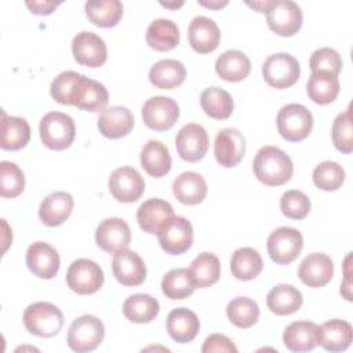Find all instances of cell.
<instances>
[{
	"label": "cell",
	"mask_w": 353,
	"mask_h": 353,
	"mask_svg": "<svg viewBox=\"0 0 353 353\" xmlns=\"http://www.w3.org/2000/svg\"><path fill=\"white\" fill-rule=\"evenodd\" d=\"M203 353L210 352H228V353H237V347L233 345V342L222 334H212L210 335L201 347Z\"/></svg>",
	"instance_id": "obj_49"
},
{
	"label": "cell",
	"mask_w": 353,
	"mask_h": 353,
	"mask_svg": "<svg viewBox=\"0 0 353 353\" xmlns=\"http://www.w3.org/2000/svg\"><path fill=\"white\" fill-rule=\"evenodd\" d=\"M25 175L12 161L0 163V194L4 199H14L23 192Z\"/></svg>",
	"instance_id": "obj_44"
},
{
	"label": "cell",
	"mask_w": 353,
	"mask_h": 353,
	"mask_svg": "<svg viewBox=\"0 0 353 353\" xmlns=\"http://www.w3.org/2000/svg\"><path fill=\"white\" fill-rule=\"evenodd\" d=\"M105 338L103 323L91 314H83L73 320L68 331V345L73 352L85 353L97 349Z\"/></svg>",
	"instance_id": "obj_5"
},
{
	"label": "cell",
	"mask_w": 353,
	"mask_h": 353,
	"mask_svg": "<svg viewBox=\"0 0 353 353\" xmlns=\"http://www.w3.org/2000/svg\"><path fill=\"white\" fill-rule=\"evenodd\" d=\"M25 261L28 269L34 276L44 280L55 277L61 265L59 254L57 250L44 241H36L30 244L26 250Z\"/></svg>",
	"instance_id": "obj_16"
},
{
	"label": "cell",
	"mask_w": 353,
	"mask_h": 353,
	"mask_svg": "<svg viewBox=\"0 0 353 353\" xmlns=\"http://www.w3.org/2000/svg\"><path fill=\"white\" fill-rule=\"evenodd\" d=\"M146 43L156 51H170L179 44V29L171 19L159 18L146 29Z\"/></svg>",
	"instance_id": "obj_32"
},
{
	"label": "cell",
	"mask_w": 353,
	"mask_h": 353,
	"mask_svg": "<svg viewBox=\"0 0 353 353\" xmlns=\"http://www.w3.org/2000/svg\"><path fill=\"white\" fill-rule=\"evenodd\" d=\"M160 312V305L156 298L149 294L130 295L123 303V314L132 323L146 324L154 320Z\"/></svg>",
	"instance_id": "obj_36"
},
{
	"label": "cell",
	"mask_w": 353,
	"mask_h": 353,
	"mask_svg": "<svg viewBox=\"0 0 353 353\" xmlns=\"http://www.w3.org/2000/svg\"><path fill=\"white\" fill-rule=\"evenodd\" d=\"M171 156L168 148L160 141H149L141 150V165L153 178H161L171 170Z\"/></svg>",
	"instance_id": "obj_31"
},
{
	"label": "cell",
	"mask_w": 353,
	"mask_h": 353,
	"mask_svg": "<svg viewBox=\"0 0 353 353\" xmlns=\"http://www.w3.org/2000/svg\"><path fill=\"white\" fill-rule=\"evenodd\" d=\"M58 6H59V3H55V1H26V7L33 14H37V15H48Z\"/></svg>",
	"instance_id": "obj_50"
},
{
	"label": "cell",
	"mask_w": 353,
	"mask_h": 353,
	"mask_svg": "<svg viewBox=\"0 0 353 353\" xmlns=\"http://www.w3.org/2000/svg\"><path fill=\"white\" fill-rule=\"evenodd\" d=\"M200 4L204 6V7H207V8L218 10V8L225 7V6L228 4V1H226V0H223V1H219V0H216V1H200Z\"/></svg>",
	"instance_id": "obj_52"
},
{
	"label": "cell",
	"mask_w": 353,
	"mask_h": 353,
	"mask_svg": "<svg viewBox=\"0 0 353 353\" xmlns=\"http://www.w3.org/2000/svg\"><path fill=\"white\" fill-rule=\"evenodd\" d=\"M339 80L336 76L327 72H312L306 83L307 97L319 105L334 102L339 94Z\"/></svg>",
	"instance_id": "obj_35"
},
{
	"label": "cell",
	"mask_w": 353,
	"mask_h": 353,
	"mask_svg": "<svg viewBox=\"0 0 353 353\" xmlns=\"http://www.w3.org/2000/svg\"><path fill=\"white\" fill-rule=\"evenodd\" d=\"M302 303V292L291 284H279L273 287L266 296L269 310L277 316L292 314L301 309Z\"/></svg>",
	"instance_id": "obj_30"
},
{
	"label": "cell",
	"mask_w": 353,
	"mask_h": 353,
	"mask_svg": "<svg viewBox=\"0 0 353 353\" xmlns=\"http://www.w3.org/2000/svg\"><path fill=\"white\" fill-rule=\"evenodd\" d=\"M1 135L0 146L4 150H19L26 146L30 139L29 123L17 116H6L1 113Z\"/></svg>",
	"instance_id": "obj_34"
},
{
	"label": "cell",
	"mask_w": 353,
	"mask_h": 353,
	"mask_svg": "<svg viewBox=\"0 0 353 353\" xmlns=\"http://www.w3.org/2000/svg\"><path fill=\"white\" fill-rule=\"evenodd\" d=\"M272 3H273V0H265V1H254V3H251V1H247V6H250L251 8L256 10L258 12H268V10L270 8Z\"/></svg>",
	"instance_id": "obj_51"
},
{
	"label": "cell",
	"mask_w": 353,
	"mask_h": 353,
	"mask_svg": "<svg viewBox=\"0 0 353 353\" xmlns=\"http://www.w3.org/2000/svg\"><path fill=\"white\" fill-rule=\"evenodd\" d=\"M80 73L73 70H65L59 73L51 83L50 92L55 102L61 105H73V95L77 85Z\"/></svg>",
	"instance_id": "obj_45"
},
{
	"label": "cell",
	"mask_w": 353,
	"mask_h": 353,
	"mask_svg": "<svg viewBox=\"0 0 353 353\" xmlns=\"http://www.w3.org/2000/svg\"><path fill=\"white\" fill-rule=\"evenodd\" d=\"M303 15L299 6L291 0H273L266 12V22L272 32L283 37L294 36L302 26Z\"/></svg>",
	"instance_id": "obj_9"
},
{
	"label": "cell",
	"mask_w": 353,
	"mask_h": 353,
	"mask_svg": "<svg viewBox=\"0 0 353 353\" xmlns=\"http://www.w3.org/2000/svg\"><path fill=\"white\" fill-rule=\"evenodd\" d=\"M319 325L312 321H294L283 332V342L291 352H309L317 346Z\"/></svg>",
	"instance_id": "obj_29"
},
{
	"label": "cell",
	"mask_w": 353,
	"mask_h": 353,
	"mask_svg": "<svg viewBox=\"0 0 353 353\" xmlns=\"http://www.w3.org/2000/svg\"><path fill=\"white\" fill-rule=\"evenodd\" d=\"M200 330V321L194 312L186 307H176L167 316V332L172 341L188 343L196 338Z\"/></svg>",
	"instance_id": "obj_25"
},
{
	"label": "cell",
	"mask_w": 353,
	"mask_h": 353,
	"mask_svg": "<svg viewBox=\"0 0 353 353\" xmlns=\"http://www.w3.org/2000/svg\"><path fill=\"white\" fill-rule=\"evenodd\" d=\"M160 247L170 255L186 252L193 243V228L185 216H172L157 233Z\"/></svg>",
	"instance_id": "obj_12"
},
{
	"label": "cell",
	"mask_w": 353,
	"mask_h": 353,
	"mask_svg": "<svg viewBox=\"0 0 353 353\" xmlns=\"http://www.w3.org/2000/svg\"><path fill=\"white\" fill-rule=\"evenodd\" d=\"M109 192L120 203H134L145 192L142 175L132 167L124 165L116 168L109 176Z\"/></svg>",
	"instance_id": "obj_11"
},
{
	"label": "cell",
	"mask_w": 353,
	"mask_h": 353,
	"mask_svg": "<svg viewBox=\"0 0 353 353\" xmlns=\"http://www.w3.org/2000/svg\"><path fill=\"white\" fill-rule=\"evenodd\" d=\"M131 241L130 226L121 218H106L95 230L97 245L109 254L127 250Z\"/></svg>",
	"instance_id": "obj_14"
},
{
	"label": "cell",
	"mask_w": 353,
	"mask_h": 353,
	"mask_svg": "<svg viewBox=\"0 0 353 353\" xmlns=\"http://www.w3.org/2000/svg\"><path fill=\"white\" fill-rule=\"evenodd\" d=\"M160 4L163 6V7H167V8H178V7H181V6H183V1H178V3H164V1H160Z\"/></svg>",
	"instance_id": "obj_53"
},
{
	"label": "cell",
	"mask_w": 353,
	"mask_h": 353,
	"mask_svg": "<svg viewBox=\"0 0 353 353\" xmlns=\"http://www.w3.org/2000/svg\"><path fill=\"white\" fill-rule=\"evenodd\" d=\"M108 101L109 94L106 87L102 83L81 74L74 90L73 106L87 112H102L106 108Z\"/></svg>",
	"instance_id": "obj_20"
},
{
	"label": "cell",
	"mask_w": 353,
	"mask_h": 353,
	"mask_svg": "<svg viewBox=\"0 0 353 353\" xmlns=\"http://www.w3.org/2000/svg\"><path fill=\"white\" fill-rule=\"evenodd\" d=\"M268 254L277 265H288L296 259L303 248V237L295 228L281 226L268 237Z\"/></svg>",
	"instance_id": "obj_7"
},
{
	"label": "cell",
	"mask_w": 353,
	"mask_h": 353,
	"mask_svg": "<svg viewBox=\"0 0 353 353\" xmlns=\"http://www.w3.org/2000/svg\"><path fill=\"white\" fill-rule=\"evenodd\" d=\"M279 134L288 142H299L309 137L313 128L310 110L301 103L284 105L276 119Z\"/></svg>",
	"instance_id": "obj_4"
},
{
	"label": "cell",
	"mask_w": 353,
	"mask_h": 353,
	"mask_svg": "<svg viewBox=\"0 0 353 353\" xmlns=\"http://www.w3.org/2000/svg\"><path fill=\"white\" fill-rule=\"evenodd\" d=\"M194 290V281L192 279L190 270L186 268L171 269L161 280L163 294L172 301L185 299L192 295Z\"/></svg>",
	"instance_id": "obj_41"
},
{
	"label": "cell",
	"mask_w": 353,
	"mask_h": 353,
	"mask_svg": "<svg viewBox=\"0 0 353 353\" xmlns=\"http://www.w3.org/2000/svg\"><path fill=\"white\" fill-rule=\"evenodd\" d=\"M309 65L312 72H327L334 76H338L343 66L339 52L330 47H321L313 51Z\"/></svg>",
	"instance_id": "obj_48"
},
{
	"label": "cell",
	"mask_w": 353,
	"mask_h": 353,
	"mask_svg": "<svg viewBox=\"0 0 353 353\" xmlns=\"http://www.w3.org/2000/svg\"><path fill=\"white\" fill-rule=\"evenodd\" d=\"M25 328L41 338L57 335L63 325V314L61 309L50 302H34L23 312Z\"/></svg>",
	"instance_id": "obj_2"
},
{
	"label": "cell",
	"mask_w": 353,
	"mask_h": 353,
	"mask_svg": "<svg viewBox=\"0 0 353 353\" xmlns=\"http://www.w3.org/2000/svg\"><path fill=\"white\" fill-rule=\"evenodd\" d=\"M112 270L116 280L125 287L141 285L146 279V266L142 258L130 250H123L114 254Z\"/></svg>",
	"instance_id": "obj_18"
},
{
	"label": "cell",
	"mask_w": 353,
	"mask_h": 353,
	"mask_svg": "<svg viewBox=\"0 0 353 353\" xmlns=\"http://www.w3.org/2000/svg\"><path fill=\"white\" fill-rule=\"evenodd\" d=\"M263 268L261 254L251 247L237 248L230 259V272L237 280L248 281L255 279Z\"/></svg>",
	"instance_id": "obj_38"
},
{
	"label": "cell",
	"mask_w": 353,
	"mask_h": 353,
	"mask_svg": "<svg viewBox=\"0 0 353 353\" xmlns=\"http://www.w3.org/2000/svg\"><path fill=\"white\" fill-rule=\"evenodd\" d=\"M352 336L353 330L350 323L341 319H332L319 327L317 345L328 352H342L350 346Z\"/></svg>",
	"instance_id": "obj_24"
},
{
	"label": "cell",
	"mask_w": 353,
	"mask_h": 353,
	"mask_svg": "<svg viewBox=\"0 0 353 353\" xmlns=\"http://www.w3.org/2000/svg\"><path fill=\"white\" fill-rule=\"evenodd\" d=\"M252 170L262 183L268 186H280L291 179L294 164L290 156L280 148L263 146L255 154Z\"/></svg>",
	"instance_id": "obj_1"
},
{
	"label": "cell",
	"mask_w": 353,
	"mask_h": 353,
	"mask_svg": "<svg viewBox=\"0 0 353 353\" xmlns=\"http://www.w3.org/2000/svg\"><path fill=\"white\" fill-rule=\"evenodd\" d=\"M189 44L199 54L212 52L221 41V32L215 21L207 17H194L188 29Z\"/></svg>",
	"instance_id": "obj_21"
},
{
	"label": "cell",
	"mask_w": 353,
	"mask_h": 353,
	"mask_svg": "<svg viewBox=\"0 0 353 353\" xmlns=\"http://www.w3.org/2000/svg\"><path fill=\"white\" fill-rule=\"evenodd\" d=\"M345 182V170L336 161H323L313 170V183L325 192L338 190Z\"/></svg>",
	"instance_id": "obj_43"
},
{
	"label": "cell",
	"mask_w": 353,
	"mask_h": 353,
	"mask_svg": "<svg viewBox=\"0 0 353 353\" xmlns=\"http://www.w3.org/2000/svg\"><path fill=\"white\" fill-rule=\"evenodd\" d=\"M216 74L230 83L244 80L251 72V62L248 57L239 50H228L215 61Z\"/></svg>",
	"instance_id": "obj_28"
},
{
	"label": "cell",
	"mask_w": 353,
	"mask_h": 353,
	"mask_svg": "<svg viewBox=\"0 0 353 353\" xmlns=\"http://www.w3.org/2000/svg\"><path fill=\"white\" fill-rule=\"evenodd\" d=\"M245 139L236 128L221 130L214 142V154L216 161L226 168L236 167L244 157Z\"/></svg>",
	"instance_id": "obj_17"
},
{
	"label": "cell",
	"mask_w": 353,
	"mask_h": 353,
	"mask_svg": "<svg viewBox=\"0 0 353 353\" xmlns=\"http://www.w3.org/2000/svg\"><path fill=\"white\" fill-rule=\"evenodd\" d=\"M172 216V205L161 199H149L143 201L137 211L139 228L149 234H157Z\"/></svg>",
	"instance_id": "obj_23"
},
{
	"label": "cell",
	"mask_w": 353,
	"mask_h": 353,
	"mask_svg": "<svg viewBox=\"0 0 353 353\" xmlns=\"http://www.w3.org/2000/svg\"><path fill=\"white\" fill-rule=\"evenodd\" d=\"M103 280L102 268L97 262L85 258L73 261L66 272L68 287L80 295L97 292L102 287Z\"/></svg>",
	"instance_id": "obj_8"
},
{
	"label": "cell",
	"mask_w": 353,
	"mask_h": 353,
	"mask_svg": "<svg viewBox=\"0 0 353 353\" xmlns=\"http://www.w3.org/2000/svg\"><path fill=\"white\" fill-rule=\"evenodd\" d=\"M72 52L77 63L88 68H99L106 62V44L92 32H80L73 37Z\"/></svg>",
	"instance_id": "obj_15"
},
{
	"label": "cell",
	"mask_w": 353,
	"mask_h": 353,
	"mask_svg": "<svg viewBox=\"0 0 353 353\" xmlns=\"http://www.w3.org/2000/svg\"><path fill=\"white\" fill-rule=\"evenodd\" d=\"M207 183L204 178L193 171L179 174L172 182V193L175 199L185 205L200 204L207 196Z\"/></svg>",
	"instance_id": "obj_26"
},
{
	"label": "cell",
	"mask_w": 353,
	"mask_h": 353,
	"mask_svg": "<svg viewBox=\"0 0 353 353\" xmlns=\"http://www.w3.org/2000/svg\"><path fill=\"white\" fill-rule=\"evenodd\" d=\"M186 79V69L176 59H161L149 70L150 83L160 90H172Z\"/></svg>",
	"instance_id": "obj_33"
},
{
	"label": "cell",
	"mask_w": 353,
	"mask_h": 353,
	"mask_svg": "<svg viewBox=\"0 0 353 353\" xmlns=\"http://www.w3.org/2000/svg\"><path fill=\"white\" fill-rule=\"evenodd\" d=\"M134 123V114L130 109L125 106H109L99 113L98 130L109 139H119L131 132Z\"/></svg>",
	"instance_id": "obj_22"
},
{
	"label": "cell",
	"mask_w": 353,
	"mask_h": 353,
	"mask_svg": "<svg viewBox=\"0 0 353 353\" xmlns=\"http://www.w3.org/2000/svg\"><path fill=\"white\" fill-rule=\"evenodd\" d=\"M39 132L44 146L51 150H65L74 141L76 125L69 114L50 112L40 120Z\"/></svg>",
	"instance_id": "obj_3"
},
{
	"label": "cell",
	"mask_w": 353,
	"mask_h": 353,
	"mask_svg": "<svg viewBox=\"0 0 353 353\" xmlns=\"http://www.w3.org/2000/svg\"><path fill=\"white\" fill-rule=\"evenodd\" d=\"M226 316L239 328H250L259 319V306L247 296L233 298L226 307Z\"/></svg>",
	"instance_id": "obj_42"
},
{
	"label": "cell",
	"mask_w": 353,
	"mask_h": 353,
	"mask_svg": "<svg viewBox=\"0 0 353 353\" xmlns=\"http://www.w3.org/2000/svg\"><path fill=\"white\" fill-rule=\"evenodd\" d=\"M84 8L90 22L99 28H113L123 17V4L119 0H90Z\"/></svg>",
	"instance_id": "obj_37"
},
{
	"label": "cell",
	"mask_w": 353,
	"mask_h": 353,
	"mask_svg": "<svg viewBox=\"0 0 353 353\" xmlns=\"http://www.w3.org/2000/svg\"><path fill=\"white\" fill-rule=\"evenodd\" d=\"M334 276V263L331 258L323 252L306 255L298 269V277L303 284L312 288L327 285Z\"/></svg>",
	"instance_id": "obj_19"
},
{
	"label": "cell",
	"mask_w": 353,
	"mask_h": 353,
	"mask_svg": "<svg viewBox=\"0 0 353 353\" xmlns=\"http://www.w3.org/2000/svg\"><path fill=\"white\" fill-rule=\"evenodd\" d=\"M301 74V66L295 57L277 52L266 58L262 65L263 80L273 88L284 90L294 85Z\"/></svg>",
	"instance_id": "obj_6"
},
{
	"label": "cell",
	"mask_w": 353,
	"mask_h": 353,
	"mask_svg": "<svg viewBox=\"0 0 353 353\" xmlns=\"http://www.w3.org/2000/svg\"><path fill=\"white\" fill-rule=\"evenodd\" d=\"M200 105L207 116L215 120H225L233 113L232 95L219 87H208L200 95Z\"/></svg>",
	"instance_id": "obj_39"
},
{
	"label": "cell",
	"mask_w": 353,
	"mask_h": 353,
	"mask_svg": "<svg viewBox=\"0 0 353 353\" xmlns=\"http://www.w3.org/2000/svg\"><path fill=\"white\" fill-rule=\"evenodd\" d=\"M280 210L290 219H303L310 212V200L301 190H287L280 199Z\"/></svg>",
	"instance_id": "obj_46"
},
{
	"label": "cell",
	"mask_w": 353,
	"mask_h": 353,
	"mask_svg": "<svg viewBox=\"0 0 353 353\" xmlns=\"http://www.w3.org/2000/svg\"><path fill=\"white\" fill-rule=\"evenodd\" d=\"M189 270L196 288H207L219 280L221 262L216 255L211 252H201L193 259Z\"/></svg>",
	"instance_id": "obj_40"
},
{
	"label": "cell",
	"mask_w": 353,
	"mask_h": 353,
	"mask_svg": "<svg viewBox=\"0 0 353 353\" xmlns=\"http://www.w3.org/2000/svg\"><path fill=\"white\" fill-rule=\"evenodd\" d=\"M179 117L178 103L168 97L157 95L149 98L142 106V119L146 127L154 131L170 130Z\"/></svg>",
	"instance_id": "obj_10"
},
{
	"label": "cell",
	"mask_w": 353,
	"mask_h": 353,
	"mask_svg": "<svg viewBox=\"0 0 353 353\" xmlns=\"http://www.w3.org/2000/svg\"><path fill=\"white\" fill-rule=\"evenodd\" d=\"M332 142L334 146L342 153H352L353 139H352V119L350 108L339 113L332 123Z\"/></svg>",
	"instance_id": "obj_47"
},
{
	"label": "cell",
	"mask_w": 353,
	"mask_h": 353,
	"mask_svg": "<svg viewBox=\"0 0 353 353\" xmlns=\"http://www.w3.org/2000/svg\"><path fill=\"white\" fill-rule=\"evenodd\" d=\"M210 145V138L205 128L196 123L183 125L175 137V148L179 157L189 163L201 160Z\"/></svg>",
	"instance_id": "obj_13"
},
{
	"label": "cell",
	"mask_w": 353,
	"mask_h": 353,
	"mask_svg": "<svg viewBox=\"0 0 353 353\" xmlns=\"http://www.w3.org/2000/svg\"><path fill=\"white\" fill-rule=\"evenodd\" d=\"M73 197L66 192H52L40 204L39 218L40 221L50 226H58L63 223L72 214Z\"/></svg>",
	"instance_id": "obj_27"
}]
</instances>
